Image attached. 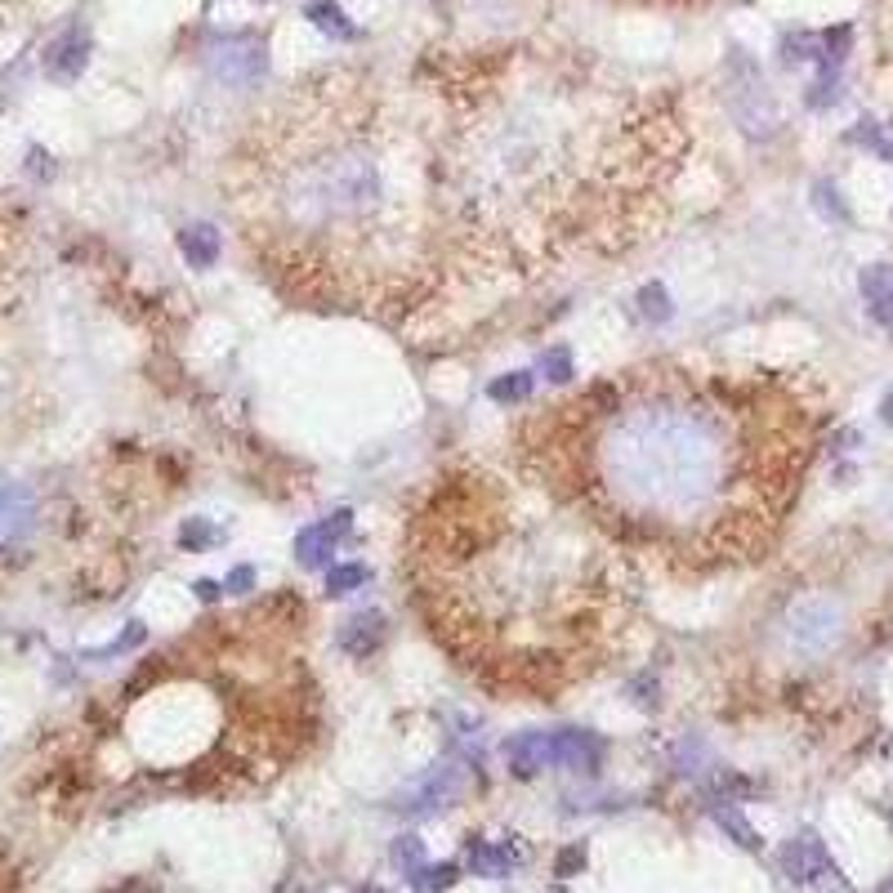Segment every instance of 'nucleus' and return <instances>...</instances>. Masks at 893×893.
<instances>
[{
	"label": "nucleus",
	"mask_w": 893,
	"mask_h": 893,
	"mask_svg": "<svg viewBox=\"0 0 893 893\" xmlns=\"http://www.w3.org/2000/svg\"><path fill=\"white\" fill-rule=\"evenodd\" d=\"M541 487L612 541L684 568L755 550L791 478L773 411L737 376L643 367L603 380L527 425Z\"/></svg>",
	"instance_id": "f257e3e1"
},
{
	"label": "nucleus",
	"mask_w": 893,
	"mask_h": 893,
	"mask_svg": "<svg viewBox=\"0 0 893 893\" xmlns=\"http://www.w3.org/2000/svg\"><path fill=\"white\" fill-rule=\"evenodd\" d=\"M460 487L425 518L420 599L429 626L465 666L510 688L550 693L608 630V576L581 550H563L545 523L496 518L501 505Z\"/></svg>",
	"instance_id": "f03ea898"
},
{
	"label": "nucleus",
	"mask_w": 893,
	"mask_h": 893,
	"mask_svg": "<svg viewBox=\"0 0 893 893\" xmlns=\"http://www.w3.org/2000/svg\"><path fill=\"white\" fill-rule=\"evenodd\" d=\"M840 630H844L840 603L822 599V594L795 599L791 608H786V639H791V648L804 652V657H822L827 648H835Z\"/></svg>",
	"instance_id": "7ed1b4c3"
},
{
	"label": "nucleus",
	"mask_w": 893,
	"mask_h": 893,
	"mask_svg": "<svg viewBox=\"0 0 893 893\" xmlns=\"http://www.w3.org/2000/svg\"><path fill=\"white\" fill-rule=\"evenodd\" d=\"M206 67L224 85H255L268 72V50L259 36H224V41L210 45Z\"/></svg>",
	"instance_id": "20e7f679"
},
{
	"label": "nucleus",
	"mask_w": 893,
	"mask_h": 893,
	"mask_svg": "<svg viewBox=\"0 0 893 893\" xmlns=\"http://www.w3.org/2000/svg\"><path fill=\"white\" fill-rule=\"evenodd\" d=\"M456 795H460V768L456 764H434L398 795V809L411 813V818H425V813L447 809Z\"/></svg>",
	"instance_id": "39448f33"
},
{
	"label": "nucleus",
	"mask_w": 893,
	"mask_h": 893,
	"mask_svg": "<svg viewBox=\"0 0 893 893\" xmlns=\"http://www.w3.org/2000/svg\"><path fill=\"white\" fill-rule=\"evenodd\" d=\"M36 518H41V510H36L32 487L14 483V478H0V550L23 545L36 532Z\"/></svg>",
	"instance_id": "423d86ee"
},
{
	"label": "nucleus",
	"mask_w": 893,
	"mask_h": 893,
	"mask_svg": "<svg viewBox=\"0 0 893 893\" xmlns=\"http://www.w3.org/2000/svg\"><path fill=\"white\" fill-rule=\"evenodd\" d=\"M603 755H608V746H603V737L590 733V728H554L550 733V768L599 773Z\"/></svg>",
	"instance_id": "0eeeda50"
},
{
	"label": "nucleus",
	"mask_w": 893,
	"mask_h": 893,
	"mask_svg": "<svg viewBox=\"0 0 893 893\" xmlns=\"http://www.w3.org/2000/svg\"><path fill=\"white\" fill-rule=\"evenodd\" d=\"M782 871L791 885H818V880L835 876V862L827 853V844L818 840L813 831H800L782 844Z\"/></svg>",
	"instance_id": "6e6552de"
},
{
	"label": "nucleus",
	"mask_w": 893,
	"mask_h": 893,
	"mask_svg": "<svg viewBox=\"0 0 893 893\" xmlns=\"http://www.w3.org/2000/svg\"><path fill=\"white\" fill-rule=\"evenodd\" d=\"M349 527H353V514L349 510H335L331 518H322V523H313V527H304L300 536H295V559H300V568H331V554H335V545L349 536Z\"/></svg>",
	"instance_id": "1a4fd4ad"
},
{
	"label": "nucleus",
	"mask_w": 893,
	"mask_h": 893,
	"mask_svg": "<svg viewBox=\"0 0 893 893\" xmlns=\"http://www.w3.org/2000/svg\"><path fill=\"white\" fill-rule=\"evenodd\" d=\"M85 63H90V32H85L81 23H72L67 32L54 36L50 50H45V76L59 85H72L76 76L85 72Z\"/></svg>",
	"instance_id": "9d476101"
},
{
	"label": "nucleus",
	"mask_w": 893,
	"mask_h": 893,
	"mask_svg": "<svg viewBox=\"0 0 893 893\" xmlns=\"http://www.w3.org/2000/svg\"><path fill=\"white\" fill-rule=\"evenodd\" d=\"M335 643H340V652H349L353 661H367L371 652L384 643V612H353V617L340 621V630H335Z\"/></svg>",
	"instance_id": "9b49d317"
},
{
	"label": "nucleus",
	"mask_w": 893,
	"mask_h": 893,
	"mask_svg": "<svg viewBox=\"0 0 893 893\" xmlns=\"http://www.w3.org/2000/svg\"><path fill=\"white\" fill-rule=\"evenodd\" d=\"M505 764L514 777H536L541 768H550V733L532 728V733H514L505 742Z\"/></svg>",
	"instance_id": "f8f14e48"
},
{
	"label": "nucleus",
	"mask_w": 893,
	"mask_h": 893,
	"mask_svg": "<svg viewBox=\"0 0 893 893\" xmlns=\"http://www.w3.org/2000/svg\"><path fill=\"white\" fill-rule=\"evenodd\" d=\"M465 867L474 871V876H483V880H505L518 867V849H510V844H496V840H469Z\"/></svg>",
	"instance_id": "ddd939ff"
},
{
	"label": "nucleus",
	"mask_w": 893,
	"mask_h": 893,
	"mask_svg": "<svg viewBox=\"0 0 893 893\" xmlns=\"http://www.w3.org/2000/svg\"><path fill=\"white\" fill-rule=\"evenodd\" d=\"M858 286H862V300H867L871 318L893 331V268L889 264H867L862 277H858Z\"/></svg>",
	"instance_id": "4468645a"
},
{
	"label": "nucleus",
	"mask_w": 893,
	"mask_h": 893,
	"mask_svg": "<svg viewBox=\"0 0 893 893\" xmlns=\"http://www.w3.org/2000/svg\"><path fill=\"white\" fill-rule=\"evenodd\" d=\"M219 251H224V242H219V228H210V224L179 228V255L188 259V268H215Z\"/></svg>",
	"instance_id": "2eb2a0df"
},
{
	"label": "nucleus",
	"mask_w": 893,
	"mask_h": 893,
	"mask_svg": "<svg viewBox=\"0 0 893 893\" xmlns=\"http://www.w3.org/2000/svg\"><path fill=\"white\" fill-rule=\"evenodd\" d=\"M304 18H309L322 36H331V41H353V36H358V27L349 23V14H344L335 0H313V5L304 9Z\"/></svg>",
	"instance_id": "dca6fc26"
},
{
	"label": "nucleus",
	"mask_w": 893,
	"mask_h": 893,
	"mask_svg": "<svg viewBox=\"0 0 893 893\" xmlns=\"http://www.w3.org/2000/svg\"><path fill=\"white\" fill-rule=\"evenodd\" d=\"M715 822H719V831H728L737 844H742V849H760V844H764V840H760V831H755L751 822H746L728 800H719V804H715Z\"/></svg>",
	"instance_id": "f3484780"
},
{
	"label": "nucleus",
	"mask_w": 893,
	"mask_h": 893,
	"mask_svg": "<svg viewBox=\"0 0 893 893\" xmlns=\"http://www.w3.org/2000/svg\"><path fill=\"white\" fill-rule=\"evenodd\" d=\"M456 880H460L456 862H438V867H429V862H425V867L411 876V889H416V893H447Z\"/></svg>",
	"instance_id": "a211bd4d"
},
{
	"label": "nucleus",
	"mask_w": 893,
	"mask_h": 893,
	"mask_svg": "<svg viewBox=\"0 0 893 893\" xmlns=\"http://www.w3.org/2000/svg\"><path fill=\"white\" fill-rule=\"evenodd\" d=\"M367 581H371L367 563H331V568H326V594H353Z\"/></svg>",
	"instance_id": "6ab92c4d"
},
{
	"label": "nucleus",
	"mask_w": 893,
	"mask_h": 893,
	"mask_svg": "<svg viewBox=\"0 0 893 893\" xmlns=\"http://www.w3.org/2000/svg\"><path fill=\"white\" fill-rule=\"evenodd\" d=\"M215 541H219V527L210 523V518H188V523L179 527V550H188V554H206Z\"/></svg>",
	"instance_id": "aec40b11"
},
{
	"label": "nucleus",
	"mask_w": 893,
	"mask_h": 893,
	"mask_svg": "<svg viewBox=\"0 0 893 893\" xmlns=\"http://www.w3.org/2000/svg\"><path fill=\"white\" fill-rule=\"evenodd\" d=\"M492 402H527L532 398V371H510V376H501V380H492Z\"/></svg>",
	"instance_id": "412c9836"
},
{
	"label": "nucleus",
	"mask_w": 893,
	"mask_h": 893,
	"mask_svg": "<svg viewBox=\"0 0 893 893\" xmlns=\"http://www.w3.org/2000/svg\"><path fill=\"white\" fill-rule=\"evenodd\" d=\"M849 139H853V143H862V148H871L876 157L893 161V134H889L885 126H880V121H858Z\"/></svg>",
	"instance_id": "4be33fe9"
},
{
	"label": "nucleus",
	"mask_w": 893,
	"mask_h": 893,
	"mask_svg": "<svg viewBox=\"0 0 893 893\" xmlns=\"http://www.w3.org/2000/svg\"><path fill=\"white\" fill-rule=\"evenodd\" d=\"M393 867H402V876H416L425 867V840L420 835H398L393 840Z\"/></svg>",
	"instance_id": "5701e85b"
},
{
	"label": "nucleus",
	"mask_w": 893,
	"mask_h": 893,
	"mask_svg": "<svg viewBox=\"0 0 893 893\" xmlns=\"http://www.w3.org/2000/svg\"><path fill=\"white\" fill-rule=\"evenodd\" d=\"M639 313L648 318L652 326H661V322H670V295H666V286L661 282H648L639 291Z\"/></svg>",
	"instance_id": "b1692460"
},
{
	"label": "nucleus",
	"mask_w": 893,
	"mask_h": 893,
	"mask_svg": "<svg viewBox=\"0 0 893 893\" xmlns=\"http://www.w3.org/2000/svg\"><path fill=\"white\" fill-rule=\"evenodd\" d=\"M541 371H545V380L550 384H568L576 371H572V349L568 344H554V349H545L541 353Z\"/></svg>",
	"instance_id": "393cba45"
},
{
	"label": "nucleus",
	"mask_w": 893,
	"mask_h": 893,
	"mask_svg": "<svg viewBox=\"0 0 893 893\" xmlns=\"http://www.w3.org/2000/svg\"><path fill=\"white\" fill-rule=\"evenodd\" d=\"M813 206H818L827 219H835V224L849 219V210H844V201H840V188H835L831 179H818V184H813Z\"/></svg>",
	"instance_id": "a878e982"
},
{
	"label": "nucleus",
	"mask_w": 893,
	"mask_h": 893,
	"mask_svg": "<svg viewBox=\"0 0 893 893\" xmlns=\"http://www.w3.org/2000/svg\"><path fill=\"white\" fill-rule=\"evenodd\" d=\"M840 99V81H835V67H822V76H818V85L809 90V108H831V103Z\"/></svg>",
	"instance_id": "bb28decb"
},
{
	"label": "nucleus",
	"mask_w": 893,
	"mask_h": 893,
	"mask_svg": "<svg viewBox=\"0 0 893 893\" xmlns=\"http://www.w3.org/2000/svg\"><path fill=\"white\" fill-rule=\"evenodd\" d=\"M581 867H585V849H581V844H568V849H559V858H554V876H559V880L576 876Z\"/></svg>",
	"instance_id": "cd10ccee"
},
{
	"label": "nucleus",
	"mask_w": 893,
	"mask_h": 893,
	"mask_svg": "<svg viewBox=\"0 0 893 893\" xmlns=\"http://www.w3.org/2000/svg\"><path fill=\"white\" fill-rule=\"evenodd\" d=\"M224 590L228 594H251L255 590V568H246V563H242V568H233V572H228V581H224Z\"/></svg>",
	"instance_id": "c85d7f7f"
},
{
	"label": "nucleus",
	"mask_w": 893,
	"mask_h": 893,
	"mask_svg": "<svg viewBox=\"0 0 893 893\" xmlns=\"http://www.w3.org/2000/svg\"><path fill=\"white\" fill-rule=\"evenodd\" d=\"M192 594H197L201 603H219V599H224V585H219V581H206V576H201V581L192 585Z\"/></svg>",
	"instance_id": "c756f323"
},
{
	"label": "nucleus",
	"mask_w": 893,
	"mask_h": 893,
	"mask_svg": "<svg viewBox=\"0 0 893 893\" xmlns=\"http://www.w3.org/2000/svg\"><path fill=\"white\" fill-rule=\"evenodd\" d=\"M27 161H32V175H36V170H41V175H50V157H45L41 148H32V152H27Z\"/></svg>",
	"instance_id": "7c9ffc66"
},
{
	"label": "nucleus",
	"mask_w": 893,
	"mask_h": 893,
	"mask_svg": "<svg viewBox=\"0 0 893 893\" xmlns=\"http://www.w3.org/2000/svg\"><path fill=\"white\" fill-rule=\"evenodd\" d=\"M885 420H889V425H893V393H889V398H885Z\"/></svg>",
	"instance_id": "2f4dec72"
},
{
	"label": "nucleus",
	"mask_w": 893,
	"mask_h": 893,
	"mask_svg": "<svg viewBox=\"0 0 893 893\" xmlns=\"http://www.w3.org/2000/svg\"><path fill=\"white\" fill-rule=\"evenodd\" d=\"M362 893H384V889H380V885H367V889H362Z\"/></svg>",
	"instance_id": "473e14b6"
},
{
	"label": "nucleus",
	"mask_w": 893,
	"mask_h": 893,
	"mask_svg": "<svg viewBox=\"0 0 893 893\" xmlns=\"http://www.w3.org/2000/svg\"><path fill=\"white\" fill-rule=\"evenodd\" d=\"M880 893H893V880H889V885H885V889H880Z\"/></svg>",
	"instance_id": "72a5a7b5"
},
{
	"label": "nucleus",
	"mask_w": 893,
	"mask_h": 893,
	"mask_svg": "<svg viewBox=\"0 0 893 893\" xmlns=\"http://www.w3.org/2000/svg\"><path fill=\"white\" fill-rule=\"evenodd\" d=\"M545 893H568V889H545Z\"/></svg>",
	"instance_id": "f704fd0d"
}]
</instances>
